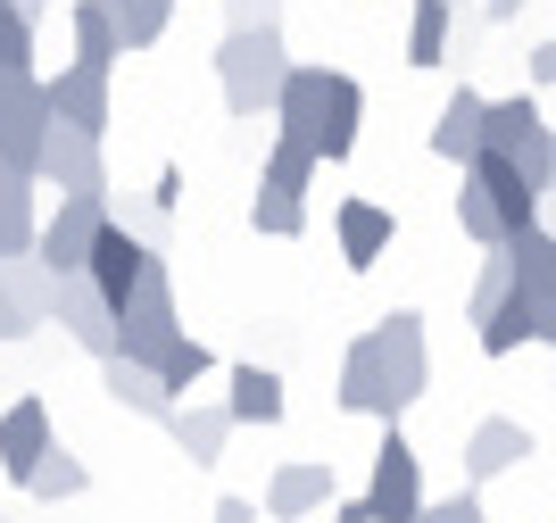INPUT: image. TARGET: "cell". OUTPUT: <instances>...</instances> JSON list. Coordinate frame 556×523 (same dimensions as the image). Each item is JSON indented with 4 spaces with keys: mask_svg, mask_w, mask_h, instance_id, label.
<instances>
[{
    "mask_svg": "<svg viewBox=\"0 0 556 523\" xmlns=\"http://www.w3.org/2000/svg\"><path fill=\"white\" fill-rule=\"evenodd\" d=\"M50 324H59L84 358H100V365L116 358V308L92 291V274H59V316H50Z\"/></svg>",
    "mask_w": 556,
    "mask_h": 523,
    "instance_id": "4fadbf2b",
    "label": "cell"
},
{
    "mask_svg": "<svg viewBox=\"0 0 556 523\" xmlns=\"http://www.w3.org/2000/svg\"><path fill=\"white\" fill-rule=\"evenodd\" d=\"M291 42H282V25H257V34H225L216 42V91H225V109L250 125V116H275L282 84H291Z\"/></svg>",
    "mask_w": 556,
    "mask_h": 523,
    "instance_id": "3957f363",
    "label": "cell"
},
{
    "mask_svg": "<svg viewBox=\"0 0 556 523\" xmlns=\"http://www.w3.org/2000/svg\"><path fill=\"white\" fill-rule=\"evenodd\" d=\"M282 408H291V399H282L275 365H257V358L225 365V415L232 424H257V433H266V424H282Z\"/></svg>",
    "mask_w": 556,
    "mask_h": 523,
    "instance_id": "ffe728a7",
    "label": "cell"
},
{
    "mask_svg": "<svg viewBox=\"0 0 556 523\" xmlns=\"http://www.w3.org/2000/svg\"><path fill=\"white\" fill-rule=\"evenodd\" d=\"M208 523H257V507H250V499H216Z\"/></svg>",
    "mask_w": 556,
    "mask_h": 523,
    "instance_id": "b9f144b4",
    "label": "cell"
},
{
    "mask_svg": "<svg viewBox=\"0 0 556 523\" xmlns=\"http://www.w3.org/2000/svg\"><path fill=\"white\" fill-rule=\"evenodd\" d=\"M67 34H75V59H92V67H116V59H125V34H116L109 0H75Z\"/></svg>",
    "mask_w": 556,
    "mask_h": 523,
    "instance_id": "83f0119b",
    "label": "cell"
},
{
    "mask_svg": "<svg viewBox=\"0 0 556 523\" xmlns=\"http://www.w3.org/2000/svg\"><path fill=\"white\" fill-rule=\"evenodd\" d=\"M166 440L191 457V465H225V440H232V415H225V399H184V408L166 415Z\"/></svg>",
    "mask_w": 556,
    "mask_h": 523,
    "instance_id": "cb8c5ba5",
    "label": "cell"
},
{
    "mask_svg": "<svg viewBox=\"0 0 556 523\" xmlns=\"http://www.w3.org/2000/svg\"><path fill=\"white\" fill-rule=\"evenodd\" d=\"M34 191L42 183L25 175V166H0V258H25L42 241V216H34Z\"/></svg>",
    "mask_w": 556,
    "mask_h": 523,
    "instance_id": "d4e9b609",
    "label": "cell"
},
{
    "mask_svg": "<svg viewBox=\"0 0 556 523\" xmlns=\"http://www.w3.org/2000/svg\"><path fill=\"white\" fill-rule=\"evenodd\" d=\"M540 225V183H523L507 159H473V166H457V233L473 241V250H515L523 233Z\"/></svg>",
    "mask_w": 556,
    "mask_h": 523,
    "instance_id": "7a4b0ae2",
    "label": "cell"
},
{
    "mask_svg": "<svg viewBox=\"0 0 556 523\" xmlns=\"http://www.w3.org/2000/svg\"><path fill=\"white\" fill-rule=\"evenodd\" d=\"M50 84L34 67L25 75H0V166H25L34 175V159H42V141H50Z\"/></svg>",
    "mask_w": 556,
    "mask_h": 523,
    "instance_id": "52a82bcc",
    "label": "cell"
},
{
    "mask_svg": "<svg viewBox=\"0 0 556 523\" xmlns=\"http://www.w3.org/2000/svg\"><path fill=\"white\" fill-rule=\"evenodd\" d=\"M116 34H125V50H150L166 34V17H175V0H109Z\"/></svg>",
    "mask_w": 556,
    "mask_h": 523,
    "instance_id": "1f68e13d",
    "label": "cell"
},
{
    "mask_svg": "<svg viewBox=\"0 0 556 523\" xmlns=\"http://www.w3.org/2000/svg\"><path fill=\"white\" fill-rule=\"evenodd\" d=\"M416 523H490V515H482V490H473V482H457L448 499H424Z\"/></svg>",
    "mask_w": 556,
    "mask_h": 523,
    "instance_id": "d590c367",
    "label": "cell"
},
{
    "mask_svg": "<svg viewBox=\"0 0 556 523\" xmlns=\"http://www.w3.org/2000/svg\"><path fill=\"white\" fill-rule=\"evenodd\" d=\"M473 341H482V358H515L523 341H540V316H532V299H523V283L498 299V316L473 324Z\"/></svg>",
    "mask_w": 556,
    "mask_h": 523,
    "instance_id": "4316f807",
    "label": "cell"
},
{
    "mask_svg": "<svg viewBox=\"0 0 556 523\" xmlns=\"http://www.w3.org/2000/svg\"><path fill=\"white\" fill-rule=\"evenodd\" d=\"M391 233H399V216H391L382 200H341V208H332V241H341V258H349L357 274L391 250Z\"/></svg>",
    "mask_w": 556,
    "mask_h": 523,
    "instance_id": "603a6c76",
    "label": "cell"
},
{
    "mask_svg": "<svg viewBox=\"0 0 556 523\" xmlns=\"http://www.w3.org/2000/svg\"><path fill=\"white\" fill-rule=\"evenodd\" d=\"M59 316V274L42 266V258H0V349L9 341H34L42 324Z\"/></svg>",
    "mask_w": 556,
    "mask_h": 523,
    "instance_id": "ba28073f",
    "label": "cell"
},
{
    "mask_svg": "<svg viewBox=\"0 0 556 523\" xmlns=\"http://www.w3.org/2000/svg\"><path fill=\"white\" fill-rule=\"evenodd\" d=\"M457 42V0H416L407 9V67H441Z\"/></svg>",
    "mask_w": 556,
    "mask_h": 523,
    "instance_id": "484cf974",
    "label": "cell"
},
{
    "mask_svg": "<svg viewBox=\"0 0 556 523\" xmlns=\"http://www.w3.org/2000/svg\"><path fill=\"white\" fill-rule=\"evenodd\" d=\"M523 9H532V0H482V25H515Z\"/></svg>",
    "mask_w": 556,
    "mask_h": 523,
    "instance_id": "60d3db41",
    "label": "cell"
},
{
    "mask_svg": "<svg viewBox=\"0 0 556 523\" xmlns=\"http://www.w3.org/2000/svg\"><path fill=\"white\" fill-rule=\"evenodd\" d=\"M457 9H465V0H457Z\"/></svg>",
    "mask_w": 556,
    "mask_h": 523,
    "instance_id": "ee69618b",
    "label": "cell"
},
{
    "mask_svg": "<svg viewBox=\"0 0 556 523\" xmlns=\"http://www.w3.org/2000/svg\"><path fill=\"white\" fill-rule=\"evenodd\" d=\"M150 208H159V216H175V208H184V166H159V183H150Z\"/></svg>",
    "mask_w": 556,
    "mask_h": 523,
    "instance_id": "f35d334b",
    "label": "cell"
},
{
    "mask_svg": "<svg viewBox=\"0 0 556 523\" xmlns=\"http://www.w3.org/2000/svg\"><path fill=\"white\" fill-rule=\"evenodd\" d=\"M325 523H374V507H366V490H357V499H332V507H325Z\"/></svg>",
    "mask_w": 556,
    "mask_h": 523,
    "instance_id": "ab89813d",
    "label": "cell"
},
{
    "mask_svg": "<svg viewBox=\"0 0 556 523\" xmlns=\"http://www.w3.org/2000/svg\"><path fill=\"white\" fill-rule=\"evenodd\" d=\"M316 175H325L316 150H300V141L275 134V150H266V166H257V191H291V200H307V183H316Z\"/></svg>",
    "mask_w": 556,
    "mask_h": 523,
    "instance_id": "f546056e",
    "label": "cell"
},
{
    "mask_svg": "<svg viewBox=\"0 0 556 523\" xmlns=\"http://www.w3.org/2000/svg\"><path fill=\"white\" fill-rule=\"evenodd\" d=\"M9 9H17L25 25H42V17H50V0H9Z\"/></svg>",
    "mask_w": 556,
    "mask_h": 523,
    "instance_id": "7bdbcfd3",
    "label": "cell"
},
{
    "mask_svg": "<svg viewBox=\"0 0 556 523\" xmlns=\"http://www.w3.org/2000/svg\"><path fill=\"white\" fill-rule=\"evenodd\" d=\"M341 415H366V424H399V390H391V365H382V341L374 333H357V341L341 349Z\"/></svg>",
    "mask_w": 556,
    "mask_h": 523,
    "instance_id": "8fae6325",
    "label": "cell"
},
{
    "mask_svg": "<svg viewBox=\"0 0 556 523\" xmlns=\"http://www.w3.org/2000/svg\"><path fill=\"white\" fill-rule=\"evenodd\" d=\"M250 225L266 233V241H300V233H307V200H291V191H257Z\"/></svg>",
    "mask_w": 556,
    "mask_h": 523,
    "instance_id": "836d02e7",
    "label": "cell"
},
{
    "mask_svg": "<svg viewBox=\"0 0 556 523\" xmlns=\"http://www.w3.org/2000/svg\"><path fill=\"white\" fill-rule=\"evenodd\" d=\"M25 67H34V25L0 0V75H25Z\"/></svg>",
    "mask_w": 556,
    "mask_h": 523,
    "instance_id": "e575fe53",
    "label": "cell"
},
{
    "mask_svg": "<svg viewBox=\"0 0 556 523\" xmlns=\"http://www.w3.org/2000/svg\"><path fill=\"white\" fill-rule=\"evenodd\" d=\"M366 507H374V523H416L424 515V457H416V440L399 433V424H382V440H374Z\"/></svg>",
    "mask_w": 556,
    "mask_h": 523,
    "instance_id": "8992f818",
    "label": "cell"
},
{
    "mask_svg": "<svg viewBox=\"0 0 556 523\" xmlns=\"http://www.w3.org/2000/svg\"><path fill=\"white\" fill-rule=\"evenodd\" d=\"M257 25H282L275 0H225V34H257Z\"/></svg>",
    "mask_w": 556,
    "mask_h": 523,
    "instance_id": "8d00e7d4",
    "label": "cell"
},
{
    "mask_svg": "<svg viewBox=\"0 0 556 523\" xmlns=\"http://www.w3.org/2000/svg\"><path fill=\"white\" fill-rule=\"evenodd\" d=\"M523 84H532V91H556V34L532 50V59H523Z\"/></svg>",
    "mask_w": 556,
    "mask_h": 523,
    "instance_id": "74e56055",
    "label": "cell"
},
{
    "mask_svg": "<svg viewBox=\"0 0 556 523\" xmlns=\"http://www.w3.org/2000/svg\"><path fill=\"white\" fill-rule=\"evenodd\" d=\"M100 233H109V200H84V191H75V200H59L42 216V241H34V258H42L50 274H84L92 266V241Z\"/></svg>",
    "mask_w": 556,
    "mask_h": 523,
    "instance_id": "30bf717a",
    "label": "cell"
},
{
    "mask_svg": "<svg viewBox=\"0 0 556 523\" xmlns=\"http://www.w3.org/2000/svg\"><path fill=\"white\" fill-rule=\"evenodd\" d=\"M200 374H216V349L200 341V333H175V341L159 349V383L175 390V399H191V383H200Z\"/></svg>",
    "mask_w": 556,
    "mask_h": 523,
    "instance_id": "4dcf8cb0",
    "label": "cell"
},
{
    "mask_svg": "<svg viewBox=\"0 0 556 523\" xmlns=\"http://www.w3.org/2000/svg\"><path fill=\"white\" fill-rule=\"evenodd\" d=\"M532 457V433L515 424V415H482L473 433H465V482L482 490V482H498V474H515Z\"/></svg>",
    "mask_w": 556,
    "mask_h": 523,
    "instance_id": "d6986e66",
    "label": "cell"
},
{
    "mask_svg": "<svg viewBox=\"0 0 556 523\" xmlns=\"http://www.w3.org/2000/svg\"><path fill=\"white\" fill-rule=\"evenodd\" d=\"M59 449V424H50L42 399H17V408H0V474L25 490V474L42 465V457Z\"/></svg>",
    "mask_w": 556,
    "mask_h": 523,
    "instance_id": "ac0fdd59",
    "label": "cell"
},
{
    "mask_svg": "<svg viewBox=\"0 0 556 523\" xmlns=\"http://www.w3.org/2000/svg\"><path fill=\"white\" fill-rule=\"evenodd\" d=\"M100 390H109L125 415H150V424H166V415L184 408V399L159 383V365H141V358H109L100 365Z\"/></svg>",
    "mask_w": 556,
    "mask_h": 523,
    "instance_id": "7402d4cb",
    "label": "cell"
},
{
    "mask_svg": "<svg viewBox=\"0 0 556 523\" xmlns=\"http://www.w3.org/2000/svg\"><path fill=\"white\" fill-rule=\"evenodd\" d=\"M34 183L42 191H59V200H109V159H100V141L92 134H75V125H50L42 141V159H34Z\"/></svg>",
    "mask_w": 556,
    "mask_h": 523,
    "instance_id": "9c48e42d",
    "label": "cell"
},
{
    "mask_svg": "<svg viewBox=\"0 0 556 523\" xmlns=\"http://www.w3.org/2000/svg\"><path fill=\"white\" fill-rule=\"evenodd\" d=\"M150 258H159V250H150L141 233H125V225H116V216H109V233H100V241H92V266H84V274H92V291L109 299L116 316H125V299H134V283H141V274H150Z\"/></svg>",
    "mask_w": 556,
    "mask_h": 523,
    "instance_id": "9a60e30c",
    "label": "cell"
},
{
    "mask_svg": "<svg viewBox=\"0 0 556 523\" xmlns=\"http://www.w3.org/2000/svg\"><path fill=\"white\" fill-rule=\"evenodd\" d=\"M490 150V100L473 84H457L441 100V116H432V159H448V166H473Z\"/></svg>",
    "mask_w": 556,
    "mask_h": 523,
    "instance_id": "e0dca14e",
    "label": "cell"
},
{
    "mask_svg": "<svg viewBox=\"0 0 556 523\" xmlns=\"http://www.w3.org/2000/svg\"><path fill=\"white\" fill-rule=\"evenodd\" d=\"M184 333V308H175V274H166V258H150V274L134 283V299H125V316H116V358H141L159 365V349Z\"/></svg>",
    "mask_w": 556,
    "mask_h": 523,
    "instance_id": "5b68a950",
    "label": "cell"
},
{
    "mask_svg": "<svg viewBox=\"0 0 556 523\" xmlns=\"http://www.w3.org/2000/svg\"><path fill=\"white\" fill-rule=\"evenodd\" d=\"M275 125H282V141L316 150V166H341L357 150V125H366V91L341 67H291V84L275 100Z\"/></svg>",
    "mask_w": 556,
    "mask_h": 523,
    "instance_id": "6da1fadb",
    "label": "cell"
},
{
    "mask_svg": "<svg viewBox=\"0 0 556 523\" xmlns=\"http://www.w3.org/2000/svg\"><path fill=\"white\" fill-rule=\"evenodd\" d=\"M84 490H92V465L75 449H50L42 465L25 474V499H42V507H67V499H84Z\"/></svg>",
    "mask_w": 556,
    "mask_h": 523,
    "instance_id": "f1b7e54d",
    "label": "cell"
},
{
    "mask_svg": "<svg viewBox=\"0 0 556 523\" xmlns=\"http://www.w3.org/2000/svg\"><path fill=\"white\" fill-rule=\"evenodd\" d=\"M374 341H382V365H391L399 408H416L424 390H432V341H424V316H416V308H399V316L374 324Z\"/></svg>",
    "mask_w": 556,
    "mask_h": 523,
    "instance_id": "7c38bea8",
    "label": "cell"
},
{
    "mask_svg": "<svg viewBox=\"0 0 556 523\" xmlns=\"http://www.w3.org/2000/svg\"><path fill=\"white\" fill-rule=\"evenodd\" d=\"M332 499H341L332 490V457H291V465L266 474V515L275 523H307V515H325Z\"/></svg>",
    "mask_w": 556,
    "mask_h": 523,
    "instance_id": "5bb4252c",
    "label": "cell"
},
{
    "mask_svg": "<svg viewBox=\"0 0 556 523\" xmlns=\"http://www.w3.org/2000/svg\"><path fill=\"white\" fill-rule=\"evenodd\" d=\"M507 291H515V258H507V250H490L482 274H473V291H465V324L498 316V299H507Z\"/></svg>",
    "mask_w": 556,
    "mask_h": 523,
    "instance_id": "d6a6232c",
    "label": "cell"
},
{
    "mask_svg": "<svg viewBox=\"0 0 556 523\" xmlns=\"http://www.w3.org/2000/svg\"><path fill=\"white\" fill-rule=\"evenodd\" d=\"M490 159H507L523 183L548 191L556 183V125L540 109L532 91H507V100H490Z\"/></svg>",
    "mask_w": 556,
    "mask_h": 523,
    "instance_id": "277c9868",
    "label": "cell"
},
{
    "mask_svg": "<svg viewBox=\"0 0 556 523\" xmlns=\"http://www.w3.org/2000/svg\"><path fill=\"white\" fill-rule=\"evenodd\" d=\"M50 84V116L59 125H75V134H109V67H92V59H75V67H59V75H42Z\"/></svg>",
    "mask_w": 556,
    "mask_h": 523,
    "instance_id": "2e32d148",
    "label": "cell"
},
{
    "mask_svg": "<svg viewBox=\"0 0 556 523\" xmlns=\"http://www.w3.org/2000/svg\"><path fill=\"white\" fill-rule=\"evenodd\" d=\"M515 283H523V299H532V316H540V341L556 349V233H523V241H515Z\"/></svg>",
    "mask_w": 556,
    "mask_h": 523,
    "instance_id": "44dd1931",
    "label": "cell"
}]
</instances>
